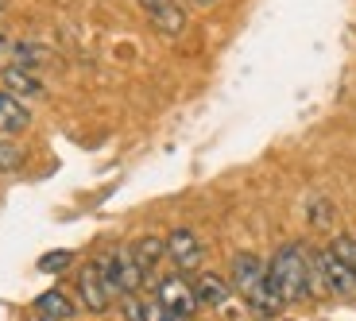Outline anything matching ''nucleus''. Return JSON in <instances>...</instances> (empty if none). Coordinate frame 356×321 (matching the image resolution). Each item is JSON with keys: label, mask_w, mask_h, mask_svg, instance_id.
<instances>
[{"label": "nucleus", "mask_w": 356, "mask_h": 321, "mask_svg": "<svg viewBox=\"0 0 356 321\" xmlns=\"http://www.w3.org/2000/svg\"><path fill=\"white\" fill-rule=\"evenodd\" d=\"M124 321H147L143 318V302L136 295H124Z\"/></svg>", "instance_id": "obj_19"}, {"label": "nucleus", "mask_w": 356, "mask_h": 321, "mask_svg": "<svg viewBox=\"0 0 356 321\" xmlns=\"http://www.w3.org/2000/svg\"><path fill=\"white\" fill-rule=\"evenodd\" d=\"M31 321H47V318H39V313H35V318H31Z\"/></svg>", "instance_id": "obj_23"}, {"label": "nucleus", "mask_w": 356, "mask_h": 321, "mask_svg": "<svg viewBox=\"0 0 356 321\" xmlns=\"http://www.w3.org/2000/svg\"><path fill=\"white\" fill-rule=\"evenodd\" d=\"M97 263H101V271H105V279H108V286L116 290V298H124V295H136L143 286V268L136 263V256H132V248H113L108 256H97Z\"/></svg>", "instance_id": "obj_3"}, {"label": "nucleus", "mask_w": 356, "mask_h": 321, "mask_svg": "<svg viewBox=\"0 0 356 321\" xmlns=\"http://www.w3.org/2000/svg\"><path fill=\"white\" fill-rule=\"evenodd\" d=\"M70 263H74V252H47V256L39 259V271L54 275V271H66Z\"/></svg>", "instance_id": "obj_18"}, {"label": "nucleus", "mask_w": 356, "mask_h": 321, "mask_svg": "<svg viewBox=\"0 0 356 321\" xmlns=\"http://www.w3.org/2000/svg\"><path fill=\"white\" fill-rule=\"evenodd\" d=\"M143 318H147V321H178L175 313H170V310H163L159 302H147V306H143Z\"/></svg>", "instance_id": "obj_20"}, {"label": "nucleus", "mask_w": 356, "mask_h": 321, "mask_svg": "<svg viewBox=\"0 0 356 321\" xmlns=\"http://www.w3.org/2000/svg\"><path fill=\"white\" fill-rule=\"evenodd\" d=\"M330 252H333V256H341V259L348 263V268L356 271V236H348V232H341V236H333Z\"/></svg>", "instance_id": "obj_17"}, {"label": "nucleus", "mask_w": 356, "mask_h": 321, "mask_svg": "<svg viewBox=\"0 0 356 321\" xmlns=\"http://www.w3.org/2000/svg\"><path fill=\"white\" fill-rule=\"evenodd\" d=\"M12 63V39L0 31V66H8Z\"/></svg>", "instance_id": "obj_21"}, {"label": "nucleus", "mask_w": 356, "mask_h": 321, "mask_svg": "<svg viewBox=\"0 0 356 321\" xmlns=\"http://www.w3.org/2000/svg\"><path fill=\"white\" fill-rule=\"evenodd\" d=\"M194 8H213V4H221V0H190Z\"/></svg>", "instance_id": "obj_22"}, {"label": "nucleus", "mask_w": 356, "mask_h": 321, "mask_svg": "<svg viewBox=\"0 0 356 321\" xmlns=\"http://www.w3.org/2000/svg\"><path fill=\"white\" fill-rule=\"evenodd\" d=\"M167 259L178 271H197L205 263V244L194 229H170L167 232Z\"/></svg>", "instance_id": "obj_6"}, {"label": "nucleus", "mask_w": 356, "mask_h": 321, "mask_svg": "<svg viewBox=\"0 0 356 321\" xmlns=\"http://www.w3.org/2000/svg\"><path fill=\"white\" fill-rule=\"evenodd\" d=\"M35 313L47 318V321H70L78 310H74V298L54 286V290H43V295L35 298Z\"/></svg>", "instance_id": "obj_12"}, {"label": "nucleus", "mask_w": 356, "mask_h": 321, "mask_svg": "<svg viewBox=\"0 0 356 321\" xmlns=\"http://www.w3.org/2000/svg\"><path fill=\"white\" fill-rule=\"evenodd\" d=\"M155 302L163 310H170L178 321H190L197 313V298H194V283L186 275H167L155 283Z\"/></svg>", "instance_id": "obj_4"}, {"label": "nucleus", "mask_w": 356, "mask_h": 321, "mask_svg": "<svg viewBox=\"0 0 356 321\" xmlns=\"http://www.w3.org/2000/svg\"><path fill=\"white\" fill-rule=\"evenodd\" d=\"M140 8L147 12V19L163 35H182L186 31V8L178 0H140Z\"/></svg>", "instance_id": "obj_9"}, {"label": "nucleus", "mask_w": 356, "mask_h": 321, "mask_svg": "<svg viewBox=\"0 0 356 321\" xmlns=\"http://www.w3.org/2000/svg\"><path fill=\"white\" fill-rule=\"evenodd\" d=\"M132 256L143 268V275H152L163 259H167V236H140V240L132 244Z\"/></svg>", "instance_id": "obj_13"}, {"label": "nucleus", "mask_w": 356, "mask_h": 321, "mask_svg": "<svg viewBox=\"0 0 356 321\" xmlns=\"http://www.w3.org/2000/svg\"><path fill=\"white\" fill-rule=\"evenodd\" d=\"M27 128H31V108L4 90L0 93V135H19Z\"/></svg>", "instance_id": "obj_11"}, {"label": "nucleus", "mask_w": 356, "mask_h": 321, "mask_svg": "<svg viewBox=\"0 0 356 321\" xmlns=\"http://www.w3.org/2000/svg\"><path fill=\"white\" fill-rule=\"evenodd\" d=\"M267 279L275 286L283 306H298L314 298V279H310V252L302 244H283L275 256L267 259Z\"/></svg>", "instance_id": "obj_2"}, {"label": "nucleus", "mask_w": 356, "mask_h": 321, "mask_svg": "<svg viewBox=\"0 0 356 321\" xmlns=\"http://www.w3.org/2000/svg\"><path fill=\"white\" fill-rule=\"evenodd\" d=\"M306 221L314 224V229H333L337 224V206H333L330 197H310V206H306Z\"/></svg>", "instance_id": "obj_15"}, {"label": "nucleus", "mask_w": 356, "mask_h": 321, "mask_svg": "<svg viewBox=\"0 0 356 321\" xmlns=\"http://www.w3.org/2000/svg\"><path fill=\"white\" fill-rule=\"evenodd\" d=\"M229 283L232 290L248 302V310L256 313V318L271 321L283 313V298L275 295V286H271V279H267V263L259 256H252V252H236L229 263Z\"/></svg>", "instance_id": "obj_1"}, {"label": "nucleus", "mask_w": 356, "mask_h": 321, "mask_svg": "<svg viewBox=\"0 0 356 321\" xmlns=\"http://www.w3.org/2000/svg\"><path fill=\"white\" fill-rule=\"evenodd\" d=\"M0 81H4V90L12 93V97H43V81H39L35 70H24V66L8 63V66H0Z\"/></svg>", "instance_id": "obj_10"}, {"label": "nucleus", "mask_w": 356, "mask_h": 321, "mask_svg": "<svg viewBox=\"0 0 356 321\" xmlns=\"http://www.w3.org/2000/svg\"><path fill=\"white\" fill-rule=\"evenodd\" d=\"M194 283V298H197V310H225L232 298V283L221 275H213V271H197V279H190Z\"/></svg>", "instance_id": "obj_8"}, {"label": "nucleus", "mask_w": 356, "mask_h": 321, "mask_svg": "<svg viewBox=\"0 0 356 321\" xmlns=\"http://www.w3.org/2000/svg\"><path fill=\"white\" fill-rule=\"evenodd\" d=\"M47 58H51V51L39 43H27V39H16L12 43V63L24 66V70H39V66H47Z\"/></svg>", "instance_id": "obj_14"}, {"label": "nucleus", "mask_w": 356, "mask_h": 321, "mask_svg": "<svg viewBox=\"0 0 356 321\" xmlns=\"http://www.w3.org/2000/svg\"><path fill=\"white\" fill-rule=\"evenodd\" d=\"M318 263L325 275V290L337 298H356V271L348 268L341 256H333L330 248H318Z\"/></svg>", "instance_id": "obj_7"}, {"label": "nucleus", "mask_w": 356, "mask_h": 321, "mask_svg": "<svg viewBox=\"0 0 356 321\" xmlns=\"http://www.w3.org/2000/svg\"><path fill=\"white\" fill-rule=\"evenodd\" d=\"M24 147H19L12 135H0V174H12V170H19L24 167Z\"/></svg>", "instance_id": "obj_16"}, {"label": "nucleus", "mask_w": 356, "mask_h": 321, "mask_svg": "<svg viewBox=\"0 0 356 321\" xmlns=\"http://www.w3.org/2000/svg\"><path fill=\"white\" fill-rule=\"evenodd\" d=\"M113 298H116V290L108 286L101 263H97V259H93V263H86V268L78 271V302H81V310L105 313L108 306H113Z\"/></svg>", "instance_id": "obj_5"}]
</instances>
